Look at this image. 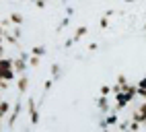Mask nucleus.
<instances>
[{
	"instance_id": "1",
	"label": "nucleus",
	"mask_w": 146,
	"mask_h": 132,
	"mask_svg": "<svg viewBox=\"0 0 146 132\" xmlns=\"http://www.w3.org/2000/svg\"><path fill=\"white\" fill-rule=\"evenodd\" d=\"M0 79H2L4 83L11 85L15 79H17V74H15V68H13V58H4L0 60Z\"/></svg>"
},
{
	"instance_id": "2",
	"label": "nucleus",
	"mask_w": 146,
	"mask_h": 132,
	"mask_svg": "<svg viewBox=\"0 0 146 132\" xmlns=\"http://www.w3.org/2000/svg\"><path fill=\"white\" fill-rule=\"evenodd\" d=\"M27 109H29V120H31V124L37 126V124H39V109H37V101H35V97L27 99Z\"/></svg>"
},
{
	"instance_id": "3",
	"label": "nucleus",
	"mask_w": 146,
	"mask_h": 132,
	"mask_svg": "<svg viewBox=\"0 0 146 132\" xmlns=\"http://www.w3.org/2000/svg\"><path fill=\"white\" fill-rule=\"evenodd\" d=\"M117 124H119V116L115 114V111H111L109 116H105V118L99 122L101 130H107V128H111V126H117Z\"/></svg>"
},
{
	"instance_id": "4",
	"label": "nucleus",
	"mask_w": 146,
	"mask_h": 132,
	"mask_svg": "<svg viewBox=\"0 0 146 132\" xmlns=\"http://www.w3.org/2000/svg\"><path fill=\"white\" fill-rule=\"evenodd\" d=\"M27 66H29V62L27 60H23V58H17L13 60V68H15V74H19V77H23V74H27Z\"/></svg>"
},
{
	"instance_id": "5",
	"label": "nucleus",
	"mask_w": 146,
	"mask_h": 132,
	"mask_svg": "<svg viewBox=\"0 0 146 132\" xmlns=\"http://www.w3.org/2000/svg\"><path fill=\"white\" fill-rule=\"evenodd\" d=\"M97 107H99V111H101V114H111V111H113V107H111V103H109V99H107V97H97Z\"/></svg>"
},
{
	"instance_id": "6",
	"label": "nucleus",
	"mask_w": 146,
	"mask_h": 132,
	"mask_svg": "<svg viewBox=\"0 0 146 132\" xmlns=\"http://www.w3.org/2000/svg\"><path fill=\"white\" fill-rule=\"evenodd\" d=\"M21 107H23V101H17L15 107H13V114H11V118H8V128H15L19 116H21Z\"/></svg>"
},
{
	"instance_id": "7",
	"label": "nucleus",
	"mask_w": 146,
	"mask_h": 132,
	"mask_svg": "<svg viewBox=\"0 0 146 132\" xmlns=\"http://www.w3.org/2000/svg\"><path fill=\"white\" fill-rule=\"evenodd\" d=\"M17 89H19V95H23V93L29 89V77L27 74H23V77L17 79Z\"/></svg>"
},
{
	"instance_id": "8",
	"label": "nucleus",
	"mask_w": 146,
	"mask_h": 132,
	"mask_svg": "<svg viewBox=\"0 0 146 132\" xmlns=\"http://www.w3.org/2000/svg\"><path fill=\"white\" fill-rule=\"evenodd\" d=\"M86 31H89V27H86V25H80V27H76V29H74V33H72V41L76 43L78 39H82V37L86 35Z\"/></svg>"
},
{
	"instance_id": "9",
	"label": "nucleus",
	"mask_w": 146,
	"mask_h": 132,
	"mask_svg": "<svg viewBox=\"0 0 146 132\" xmlns=\"http://www.w3.org/2000/svg\"><path fill=\"white\" fill-rule=\"evenodd\" d=\"M45 45H33V48H31V52H29V54H31V56H35V58H43V56H45Z\"/></svg>"
},
{
	"instance_id": "10",
	"label": "nucleus",
	"mask_w": 146,
	"mask_h": 132,
	"mask_svg": "<svg viewBox=\"0 0 146 132\" xmlns=\"http://www.w3.org/2000/svg\"><path fill=\"white\" fill-rule=\"evenodd\" d=\"M11 111V101H6V99H2L0 101V122H2V118Z\"/></svg>"
},
{
	"instance_id": "11",
	"label": "nucleus",
	"mask_w": 146,
	"mask_h": 132,
	"mask_svg": "<svg viewBox=\"0 0 146 132\" xmlns=\"http://www.w3.org/2000/svg\"><path fill=\"white\" fill-rule=\"evenodd\" d=\"M8 21H11L13 25H23L25 23V17L21 13H11V17H8Z\"/></svg>"
},
{
	"instance_id": "12",
	"label": "nucleus",
	"mask_w": 146,
	"mask_h": 132,
	"mask_svg": "<svg viewBox=\"0 0 146 132\" xmlns=\"http://www.w3.org/2000/svg\"><path fill=\"white\" fill-rule=\"evenodd\" d=\"M4 41H8L11 45H19V39H17L13 33H6V31H4Z\"/></svg>"
},
{
	"instance_id": "13",
	"label": "nucleus",
	"mask_w": 146,
	"mask_h": 132,
	"mask_svg": "<svg viewBox=\"0 0 146 132\" xmlns=\"http://www.w3.org/2000/svg\"><path fill=\"white\" fill-rule=\"evenodd\" d=\"M50 72H52V77H54V79H56V77H60V74H62V68H60V64H52Z\"/></svg>"
},
{
	"instance_id": "14",
	"label": "nucleus",
	"mask_w": 146,
	"mask_h": 132,
	"mask_svg": "<svg viewBox=\"0 0 146 132\" xmlns=\"http://www.w3.org/2000/svg\"><path fill=\"white\" fill-rule=\"evenodd\" d=\"M117 128H119V132H128V128H130V120H119Z\"/></svg>"
},
{
	"instance_id": "15",
	"label": "nucleus",
	"mask_w": 146,
	"mask_h": 132,
	"mask_svg": "<svg viewBox=\"0 0 146 132\" xmlns=\"http://www.w3.org/2000/svg\"><path fill=\"white\" fill-rule=\"evenodd\" d=\"M99 93H101V97H109V93H111V87H109V85H101Z\"/></svg>"
},
{
	"instance_id": "16",
	"label": "nucleus",
	"mask_w": 146,
	"mask_h": 132,
	"mask_svg": "<svg viewBox=\"0 0 146 132\" xmlns=\"http://www.w3.org/2000/svg\"><path fill=\"white\" fill-rule=\"evenodd\" d=\"M115 85H119V87H121V89H125V87H128V85H130V83H128V79H125V77H123V74H119V77H117V83H115Z\"/></svg>"
},
{
	"instance_id": "17",
	"label": "nucleus",
	"mask_w": 146,
	"mask_h": 132,
	"mask_svg": "<svg viewBox=\"0 0 146 132\" xmlns=\"http://www.w3.org/2000/svg\"><path fill=\"white\" fill-rule=\"evenodd\" d=\"M39 62H41V58H35V56H31V58H29V66H33V68H37V66H39Z\"/></svg>"
},
{
	"instance_id": "18",
	"label": "nucleus",
	"mask_w": 146,
	"mask_h": 132,
	"mask_svg": "<svg viewBox=\"0 0 146 132\" xmlns=\"http://www.w3.org/2000/svg\"><path fill=\"white\" fill-rule=\"evenodd\" d=\"M52 87H54V79H47V81L43 83V93H47Z\"/></svg>"
},
{
	"instance_id": "19",
	"label": "nucleus",
	"mask_w": 146,
	"mask_h": 132,
	"mask_svg": "<svg viewBox=\"0 0 146 132\" xmlns=\"http://www.w3.org/2000/svg\"><path fill=\"white\" fill-rule=\"evenodd\" d=\"M136 87H138L140 91H146V77H142L138 83H136Z\"/></svg>"
},
{
	"instance_id": "20",
	"label": "nucleus",
	"mask_w": 146,
	"mask_h": 132,
	"mask_svg": "<svg viewBox=\"0 0 146 132\" xmlns=\"http://www.w3.org/2000/svg\"><path fill=\"white\" fill-rule=\"evenodd\" d=\"M142 126L140 124H136V122H130V128H128V132H138Z\"/></svg>"
},
{
	"instance_id": "21",
	"label": "nucleus",
	"mask_w": 146,
	"mask_h": 132,
	"mask_svg": "<svg viewBox=\"0 0 146 132\" xmlns=\"http://www.w3.org/2000/svg\"><path fill=\"white\" fill-rule=\"evenodd\" d=\"M68 23H70V17H64V19H62V23L58 25V31H62V29H64V27H66Z\"/></svg>"
},
{
	"instance_id": "22",
	"label": "nucleus",
	"mask_w": 146,
	"mask_h": 132,
	"mask_svg": "<svg viewBox=\"0 0 146 132\" xmlns=\"http://www.w3.org/2000/svg\"><path fill=\"white\" fill-rule=\"evenodd\" d=\"M99 25H101V29H105V27L109 25V19H107V17H101V21H99Z\"/></svg>"
},
{
	"instance_id": "23",
	"label": "nucleus",
	"mask_w": 146,
	"mask_h": 132,
	"mask_svg": "<svg viewBox=\"0 0 146 132\" xmlns=\"http://www.w3.org/2000/svg\"><path fill=\"white\" fill-rule=\"evenodd\" d=\"M4 43V29H2V25H0V45Z\"/></svg>"
},
{
	"instance_id": "24",
	"label": "nucleus",
	"mask_w": 146,
	"mask_h": 132,
	"mask_svg": "<svg viewBox=\"0 0 146 132\" xmlns=\"http://www.w3.org/2000/svg\"><path fill=\"white\" fill-rule=\"evenodd\" d=\"M136 97H142V99L146 101V91H140V89H138V95H136Z\"/></svg>"
},
{
	"instance_id": "25",
	"label": "nucleus",
	"mask_w": 146,
	"mask_h": 132,
	"mask_svg": "<svg viewBox=\"0 0 146 132\" xmlns=\"http://www.w3.org/2000/svg\"><path fill=\"white\" fill-rule=\"evenodd\" d=\"M72 43H74V41H72V37H68V39H66V43H64V48H70Z\"/></svg>"
},
{
	"instance_id": "26",
	"label": "nucleus",
	"mask_w": 146,
	"mask_h": 132,
	"mask_svg": "<svg viewBox=\"0 0 146 132\" xmlns=\"http://www.w3.org/2000/svg\"><path fill=\"white\" fill-rule=\"evenodd\" d=\"M4 58V45H0V60Z\"/></svg>"
},
{
	"instance_id": "27",
	"label": "nucleus",
	"mask_w": 146,
	"mask_h": 132,
	"mask_svg": "<svg viewBox=\"0 0 146 132\" xmlns=\"http://www.w3.org/2000/svg\"><path fill=\"white\" fill-rule=\"evenodd\" d=\"M101 132H111V130H109V128H107V130H101Z\"/></svg>"
},
{
	"instance_id": "28",
	"label": "nucleus",
	"mask_w": 146,
	"mask_h": 132,
	"mask_svg": "<svg viewBox=\"0 0 146 132\" xmlns=\"http://www.w3.org/2000/svg\"><path fill=\"white\" fill-rule=\"evenodd\" d=\"M0 101H2V93H0Z\"/></svg>"
},
{
	"instance_id": "29",
	"label": "nucleus",
	"mask_w": 146,
	"mask_h": 132,
	"mask_svg": "<svg viewBox=\"0 0 146 132\" xmlns=\"http://www.w3.org/2000/svg\"><path fill=\"white\" fill-rule=\"evenodd\" d=\"M144 29H146V23H144Z\"/></svg>"
}]
</instances>
